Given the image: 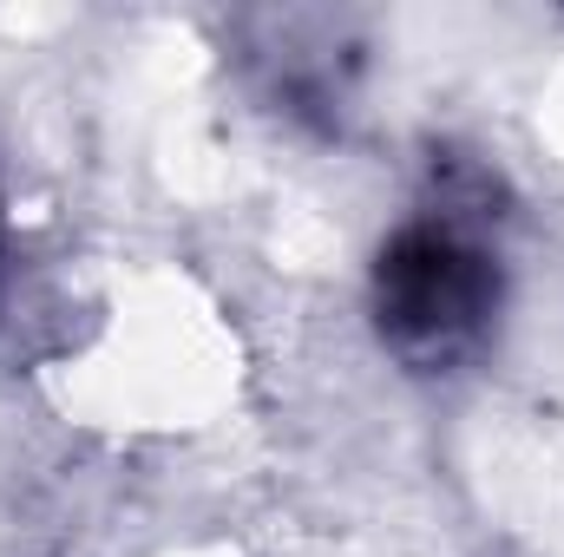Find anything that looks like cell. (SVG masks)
<instances>
[{
	"mask_svg": "<svg viewBox=\"0 0 564 557\" xmlns=\"http://www.w3.org/2000/svg\"><path fill=\"white\" fill-rule=\"evenodd\" d=\"M499 177L473 157H433L426 197L381 237L368 263V328L414 381L479 368L506 321Z\"/></svg>",
	"mask_w": 564,
	"mask_h": 557,
	"instance_id": "obj_1",
	"label": "cell"
},
{
	"mask_svg": "<svg viewBox=\"0 0 564 557\" xmlns=\"http://www.w3.org/2000/svg\"><path fill=\"white\" fill-rule=\"evenodd\" d=\"M0 250H7V223H0Z\"/></svg>",
	"mask_w": 564,
	"mask_h": 557,
	"instance_id": "obj_2",
	"label": "cell"
}]
</instances>
